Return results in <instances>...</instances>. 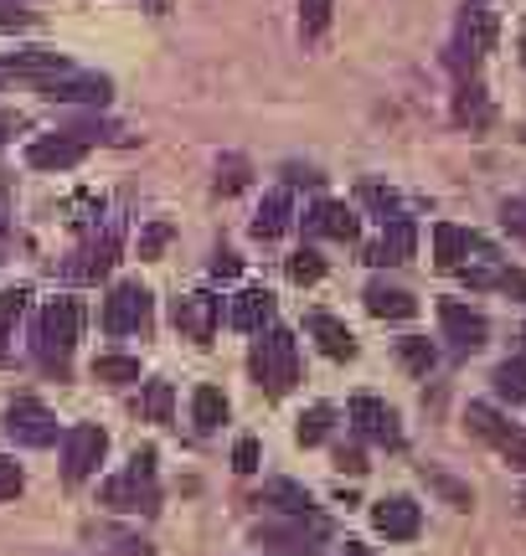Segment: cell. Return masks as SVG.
<instances>
[{"mask_svg":"<svg viewBox=\"0 0 526 556\" xmlns=\"http://www.w3.org/2000/svg\"><path fill=\"white\" fill-rule=\"evenodd\" d=\"M78 330H83V309L78 299H47V309L37 319V356L47 371L67 377V356L78 345Z\"/></svg>","mask_w":526,"mask_h":556,"instance_id":"1","label":"cell"},{"mask_svg":"<svg viewBox=\"0 0 526 556\" xmlns=\"http://www.w3.org/2000/svg\"><path fill=\"white\" fill-rule=\"evenodd\" d=\"M253 377H259V387L268 397H284V392L300 381V345H295V336H289L284 325H274V330L253 345Z\"/></svg>","mask_w":526,"mask_h":556,"instance_id":"2","label":"cell"},{"mask_svg":"<svg viewBox=\"0 0 526 556\" xmlns=\"http://www.w3.org/2000/svg\"><path fill=\"white\" fill-rule=\"evenodd\" d=\"M103 505H114V510H145V516L161 505V490H155V448H140L120 479L103 484Z\"/></svg>","mask_w":526,"mask_h":556,"instance_id":"3","label":"cell"},{"mask_svg":"<svg viewBox=\"0 0 526 556\" xmlns=\"http://www.w3.org/2000/svg\"><path fill=\"white\" fill-rule=\"evenodd\" d=\"M259 536V546H268V552H321L325 541H330V520H321V516H289V520H279V526H259L253 531Z\"/></svg>","mask_w":526,"mask_h":556,"instance_id":"4","label":"cell"},{"mask_svg":"<svg viewBox=\"0 0 526 556\" xmlns=\"http://www.w3.org/2000/svg\"><path fill=\"white\" fill-rule=\"evenodd\" d=\"M150 289L140 283H120L103 299V330L109 336H150Z\"/></svg>","mask_w":526,"mask_h":556,"instance_id":"5","label":"cell"},{"mask_svg":"<svg viewBox=\"0 0 526 556\" xmlns=\"http://www.w3.org/2000/svg\"><path fill=\"white\" fill-rule=\"evenodd\" d=\"M93 144V129H62V135H41L26 144V165L32 170H73Z\"/></svg>","mask_w":526,"mask_h":556,"instance_id":"6","label":"cell"},{"mask_svg":"<svg viewBox=\"0 0 526 556\" xmlns=\"http://www.w3.org/2000/svg\"><path fill=\"white\" fill-rule=\"evenodd\" d=\"M465 422H469V433H475V438L496 443V448L511 458V469H526V433H522V428H511L496 407H486V402H469Z\"/></svg>","mask_w":526,"mask_h":556,"instance_id":"7","label":"cell"},{"mask_svg":"<svg viewBox=\"0 0 526 556\" xmlns=\"http://www.w3.org/2000/svg\"><path fill=\"white\" fill-rule=\"evenodd\" d=\"M109 454V433H103L99 422H78L73 433H67V454H62V479L67 484H83V479L93 475Z\"/></svg>","mask_w":526,"mask_h":556,"instance_id":"8","label":"cell"},{"mask_svg":"<svg viewBox=\"0 0 526 556\" xmlns=\"http://www.w3.org/2000/svg\"><path fill=\"white\" fill-rule=\"evenodd\" d=\"M5 433L16 438L21 448H47V443H58V417L47 413L41 402L21 397L5 407Z\"/></svg>","mask_w":526,"mask_h":556,"instance_id":"9","label":"cell"},{"mask_svg":"<svg viewBox=\"0 0 526 556\" xmlns=\"http://www.w3.org/2000/svg\"><path fill=\"white\" fill-rule=\"evenodd\" d=\"M351 422H356V433L372 438V443H383V448H403V428H398V413H392L383 397H372V392H356V397H351Z\"/></svg>","mask_w":526,"mask_h":556,"instance_id":"10","label":"cell"},{"mask_svg":"<svg viewBox=\"0 0 526 556\" xmlns=\"http://www.w3.org/2000/svg\"><path fill=\"white\" fill-rule=\"evenodd\" d=\"M439 325H444V336L454 340V351H480L490 336L486 315L469 309V304H460V299H444V304H439Z\"/></svg>","mask_w":526,"mask_h":556,"instance_id":"11","label":"cell"},{"mask_svg":"<svg viewBox=\"0 0 526 556\" xmlns=\"http://www.w3.org/2000/svg\"><path fill=\"white\" fill-rule=\"evenodd\" d=\"M217 319H223V299L212 294H186L176 299V330H181L186 340H212L217 336Z\"/></svg>","mask_w":526,"mask_h":556,"instance_id":"12","label":"cell"},{"mask_svg":"<svg viewBox=\"0 0 526 556\" xmlns=\"http://www.w3.org/2000/svg\"><path fill=\"white\" fill-rule=\"evenodd\" d=\"M41 93L52 103H109L114 99V88H109V78H93V73H78V78H67V73H58V78H41Z\"/></svg>","mask_w":526,"mask_h":556,"instance_id":"13","label":"cell"},{"mask_svg":"<svg viewBox=\"0 0 526 556\" xmlns=\"http://www.w3.org/2000/svg\"><path fill=\"white\" fill-rule=\"evenodd\" d=\"M413 248H418V227H413L408 217H392L383 238L366 248V263H372V268H392V263L413 258Z\"/></svg>","mask_w":526,"mask_h":556,"instance_id":"14","label":"cell"},{"mask_svg":"<svg viewBox=\"0 0 526 556\" xmlns=\"http://www.w3.org/2000/svg\"><path fill=\"white\" fill-rule=\"evenodd\" d=\"M372 526H377L387 541H413L424 531V516H418L413 500L398 495V500H377V505H372Z\"/></svg>","mask_w":526,"mask_h":556,"instance_id":"15","label":"cell"},{"mask_svg":"<svg viewBox=\"0 0 526 556\" xmlns=\"http://www.w3.org/2000/svg\"><path fill=\"white\" fill-rule=\"evenodd\" d=\"M304 227H310L315 238L351 242V238H356V227H362V222H356V212H351L346 201H321V206H315V212L304 217Z\"/></svg>","mask_w":526,"mask_h":556,"instance_id":"16","label":"cell"},{"mask_svg":"<svg viewBox=\"0 0 526 556\" xmlns=\"http://www.w3.org/2000/svg\"><path fill=\"white\" fill-rule=\"evenodd\" d=\"M304 325H310V336H315V345H321V351H325L330 361H351V356H356V336H351V330H346V325H341L336 315H325V309H315V315L304 319Z\"/></svg>","mask_w":526,"mask_h":556,"instance_id":"17","label":"cell"},{"mask_svg":"<svg viewBox=\"0 0 526 556\" xmlns=\"http://www.w3.org/2000/svg\"><path fill=\"white\" fill-rule=\"evenodd\" d=\"M114 253H120V227H109L103 238H93L78 253V263H67V278H103L114 268Z\"/></svg>","mask_w":526,"mask_h":556,"instance_id":"18","label":"cell"},{"mask_svg":"<svg viewBox=\"0 0 526 556\" xmlns=\"http://www.w3.org/2000/svg\"><path fill=\"white\" fill-rule=\"evenodd\" d=\"M268 319H274V294H268V289H243V294L233 299V309H227V325H233V330H248V336L263 330Z\"/></svg>","mask_w":526,"mask_h":556,"instance_id":"19","label":"cell"},{"mask_svg":"<svg viewBox=\"0 0 526 556\" xmlns=\"http://www.w3.org/2000/svg\"><path fill=\"white\" fill-rule=\"evenodd\" d=\"M0 67H11V73H26V78H58L67 73V58L52 52V47H26V52H5Z\"/></svg>","mask_w":526,"mask_h":556,"instance_id":"20","label":"cell"},{"mask_svg":"<svg viewBox=\"0 0 526 556\" xmlns=\"http://www.w3.org/2000/svg\"><path fill=\"white\" fill-rule=\"evenodd\" d=\"M469 248H480V238H469L465 227H454V222H439V227H434V263H439V268H465Z\"/></svg>","mask_w":526,"mask_h":556,"instance_id":"21","label":"cell"},{"mask_svg":"<svg viewBox=\"0 0 526 556\" xmlns=\"http://www.w3.org/2000/svg\"><path fill=\"white\" fill-rule=\"evenodd\" d=\"M465 47H469V62L496 47V16H490L486 5H465V16H460V52Z\"/></svg>","mask_w":526,"mask_h":556,"instance_id":"22","label":"cell"},{"mask_svg":"<svg viewBox=\"0 0 526 556\" xmlns=\"http://www.w3.org/2000/svg\"><path fill=\"white\" fill-rule=\"evenodd\" d=\"M366 309L377 319H413L418 315V299L408 294V289H387V283H366Z\"/></svg>","mask_w":526,"mask_h":556,"instance_id":"23","label":"cell"},{"mask_svg":"<svg viewBox=\"0 0 526 556\" xmlns=\"http://www.w3.org/2000/svg\"><path fill=\"white\" fill-rule=\"evenodd\" d=\"M289 212H295V201H289V191H268L259 206V217H253V238H279L284 227H289Z\"/></svg>","mask_w":526,"mask_h":556,"instance_id":"24","label":"cell"},{"mask_svg":"<svg viewBox=\"0 0 526 556\" xmlns=\"http://www.w3.org/2000/svg\"><path fill=\"white\" fill-rule=\"evenodd\" d=\"M259 505H274L284 516H304L310 510V490H300L295 479H268L259 490Z\"/></svg>","mask_w":526,"mask_h":556,"instance_id":"25","label":"cell"},{"mask_svg":"<svg viewBox=\"0 0 526 556\" xmlns=\"http://www.w3.org/2000/svg\"><path fill=\"white\" fill-rule=\"evenodd\" d=\"M223 417H227V397L217 387H197V392H191V422H197L202 433L223 428Z\"/></svg>","mask_w":526,"mask_h":556,"instance_id":"26","label":"cell"},{"mask_svg":"<svg viewBox=\"0 0 526 556\" xmlns=\"http://www.w3.org/2000/svg\"><path fill=\"white\" fill-rule=\"evenodd\" d=\"M398 361H403L413 377H428V371H434V361H439V351H434L424 336H403L398 340Z\"/></svg>","mask_w":526,"mask_h":556,"instance_id":"27","label":"cell"},{"mask_svg":"<svg viewBox=\"0 0 526 556\" xmlns=\"http://www.w3.org/2000/svg\"><path fill=\"white\" fill-rule=\"evenodd\" d=\"M93 381L129 387V381H140V361H135V356H99V361H93Z\"/></svg>","mask_w":526,"mask_h":556,"instance_id":"28","label":"cell"},{"mask_svg":"<svg viewBox=\"0 0 526 556\" xmlns=\"http://www.w3.org/2000/svg\"><path fill=\"white\" fill-rule=\"evenodd\" d=\"M330 422H336V407L330 402H315L310 413L300 417V443L304 448H315V443H325V433H330Z\"/></svg>","mask_w":526,"mask_h":556,"instance_id":"29","label":"cell"},{"mask_svg":"<svg viewBox=\"0 0 526 556\" xmlns=\"http://www.w3.org/2000/svg\"><path fill=\"white\" fill-rule=\"evenodd\" d=\"M26 289H5L0 294V361H5V345H11V336H16V319H21V309H26Z\"/></svg>","mask_w":526,"mask_h":556,"instance_id":"30","label":"cell"},{"mask_svg":"<svg viewBox=\"0 0 526 556\" xmlns=\"http://www.w3.org/2000/svg\"><path fill=\"white\" fill-rule=\"evenodd\" d=\"M490 381H496V392H501L506 402H526V366L522 361H501Z\"/></svg>","mask_w":526,"mask_h":556,"instance_id":"31","label":"cell"},{"mask_svg":"<svg viewBox=\"0 0 526 556\" xmlns=\"http://www.w3.org/2000/svg\"><path fill=\"white\" fill-rule=\"evenodd\" d=\"M454 119H460V124H490L486 88H460V103H454Z\"/></svg>","mask_w":526,"mask_h":556,"instance_id":"32","label":"cell"},{"mask_svg":"<svg viewBox=\"0 0 526 556\" xmlns=\"http://www.w3.org/2000/svg\"><path fill=\"white\" fill-rule=\"evenodd\" d=\"M284 268H289V278H295V283H321V278H325V258L315 253V248H300V253L284 263Z\"/></svg>","mask_w":526,"mask_h":556,"instance_id":"33","label":"cell"},{"mask_svg":"<svg viewBox=\"0 0 526 556\" xmlns=\"http://www.w3.org/2000/svg\"><path fill=\"white\" fill-rule=\"evenodd\" d=\"M330 11H336V0H300V31L304 37H321L325 26H330Z\"/></svg>","mask_w":526,"mask_h":556,"instance_id":"34","label":"cell"},{"mask_svg":"<svg viewBox=\"0 0 526 556\" xmlns=\"http://www.w3.org/2000/svg\"><path fill=\"white\" fill-rule=\"evenodd\" d=\"M171 402H176L171 381H150V387H145V417H150V422H171Z\"/></svg>","mask_w":526,"mask_h":556,"instance_id":"35","label":"cell"},{"mask_svg":"<svg viewBox=\"0 0 526 556\" xmlns=\"http://www.w3.org/2000/svg\"><path fill=\"white\" fill-rule=\"evenodd\" d=\"M362 206L383 212V222L398 217V191H387V186H377V180H366V186H362Z\"/></svg>","mask_w":526,"mask_h":556,"instance_id":"36","label":"cell"},{"mask_svg":"<svg viewBox=\"0 0 526 556\" xmlns=\"http://www.w3.org/2000/svg\"><path fill=\"white\" fill-rule=\"evenodd\" d=\"M243 180H248V165H243V160H223V165H217V191H223V197L243 191Z\"/></svg>","mask_w":526,"mask_h":556,"instance_id":"37","label":"cell"},{"mask_svg":"<svg viewBox=\"0 0 526 556\" xmlns=\"http://www.w3.org/2000/svg\"><path fill=\"white\" fill-rule=\"evenodd\" d=\"M165 242H171V222H150L140 232V258H161Z\"/></svg>","mask_w":526,"mask_h":556,"instance_id":"38","label":"cell"},{"mask_svg":"<svg viewBox=\"0 0 526 556\" xmlns=\"http://www.w3.org/2000/svg\"><path fill=\"white\" fill-rule=\"evenodd\" d=\"M21 484H26V479H21V464H16V458L0 454V500H16Z\"/></svg>","mask_w":526,"mask_h":556,"instance_id":"39","label":"cell"},{"mask_svg":"<svg viewBox=\"0 0 526 556\" xmlns=\"http://www.w3.org/2000/svg\"><path fill=\"white\" fill-rule=\"evenodd\" d=\"M233 469H238V475H253V469H259V438H238V448H233Z\"/></svg>","mask_w":526,"mask_h":556,"instance_id":"40","label":"cell"},{"mask_svg":"<svg viewBox=\"0 0 526 556\" xmlns=\"http://www.w3.org/2000/svg\"><path fill=\"white\" fill-rule=\"evenodd\" d=\"M243 274V258H238V253H217V258H212V278H238Z\"/></svg>","mask_w":526,"mask_h":556,"instance_id":"41","label":"cell"},{"mask_svg":"<svg viewBox=\"0 0 526 556\" xmlns=\"http://www.w3.org/2000/svg\"><path fill=\"white\" fill-rule=\"evenodd\" d=\"M0 26H11V31H16V26H32V11H21L16 0H0Z\"/></svg>","mask_w":526,"mask_h":556,"instance_id":"42","label":"cell"},{"mask_svg":"<svg viewBox=\"0 0 526 556\" xmlns=\"http://www.w3.org/2000/svg\"><path fill=\"white\" fill-rule=\"evenodd\" d=\"M496 289H506V294H522V299H526V274H516V268H501Z\"/></svg>","mask_w":526,"mask_h":556,"instance_id":"43","label":"cell"},{"mask_svg":"<svg viewBox=\"0 0 526 556\" xmlns=\"http://www.w3.org/2000/svg\"><path fill=\"white\" fill-rule=\"evenodd\" d=\"M506 227L526 238V201H506Z\"/></svg>","mask_w":526,"mask_h":556,"instance_id":"44","label":"cell"},{"mask_svg":"<svg viewBox=\"0 0 526 556\" xmlns=\"http://www.w3.org/2000/svg\"><path fill=\"white\" fill-rule=\"evenodd\" d=\"M336 464H341V469H351V475H362V469H366V458L356 454V448H341V454H336Z\"/></svg>","mask_w":526,"mask_h":556,"instance_id":"45","label":"cell"},{"mask_svg":"<svg viewBox=\"0 0 526 556\" xmlns=\"http://www.w3.org/2000/svg\"><path fill=\"white\" fill-rule=\"evenodd\" d=\"M434 484H439V490H444V495L454 500V505H469V490H460L454 479H439V475H434Z\"/></svg>","mask_w":526,"mask_h":556,"instance_id":"46","label":"cell"},{"mask_svg":"<svg viewBox=\"0 0 526 556\" xmlns=\"http://www.w3.org/2000/svg\"><path fill=\"white\" fill-rule=\"evenodd\" d=\"M120 556H155L145 541H120Z\"/></svg>","mask_w":526,"mask_h":556,"instance_id":"47","label":"cell"},{"mask_svg":"<svg viewBox=\"0 0 526 556\" xmlns=\"http://www.w3.org/2000/svg\"><path fill=\"white\" fill-rule=\"evenodd\" d=\"M346 556H377V552H366V546H356V541H346Z\"/></svg>","mask_w":526,"mask_h":556,"instance_id":"48","label":"cell"},{"mask_svg":"<svg viewBox=\"0 0 526 556\" xmlns=\"http://www.w3.org/2000/svg\"><path fill=\"white\" fill-rule=\"evenodd\" d=\"M0 144H5V119H0Z\"/></svg>","mask_w":526,"mask_h":556,"instance_id":"49","label":"cell"},{"mask_svg":"<svg viewBox=\"0 0 526 556\" xmlns=\"http://www.w3.org/2000/svg\"><path fill=\"white\" fill-rule=\"evenodd\" d=\"M522 505H526V495H522Z\"/></svg>","mask_w":526,"mask_h":556,"instance_id":"50","label":"cell"},{"mask_svg":"<svg viewBox=\"0 0 526 556\" xmlns=\"http://www.w3.org/2000/svg\"><path fill=\"white\" fill-rule=\"evenodd\" d=\"M522 340H526V330H522Z\"/></svg>","mask_w":526,"mask_h":556,"instance_id":"51","label":"cell"}]
</instances>
